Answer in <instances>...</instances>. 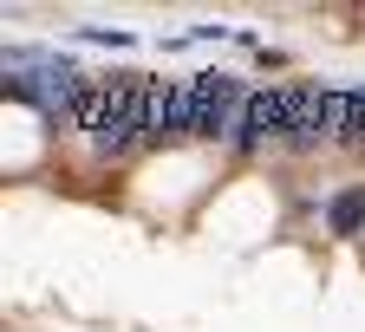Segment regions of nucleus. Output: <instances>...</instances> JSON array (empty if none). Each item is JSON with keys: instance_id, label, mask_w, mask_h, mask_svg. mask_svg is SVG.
<instances>
[{"instance_id": "obj_2", "label": "nucleus", "mask_w": 365, "mask_h": 332, "mask_svg": "<svg viewBox=\"0 0 365 332\" xmlns=\"http://www.w3.org/2000/svg\"><path fill=\"white\" fill-rule=\"evenodd\" d=\"M255 91L228 72H196V137H235Z\"/></svg>"}, {"instance_id": "obj_6", "label": "nucleus", "mask_w": 365, "mask_h": 332, "mask_svg": "<svg viewBox=\"0 0 365 332\" xmlns=\"http://www.w3.org/2000/svg\"><path fill=\"white\" fill-rule=\"evenodd\" d=\"M327 228L333 234H359L365 228V189H339V196L327 202Z\"/></svg>"}, {"instance_id": "obj_4", "label": "nucleus", "mask_w": 365, "mask_h": 332, "mask_svg": "<svg viewBox=\"0 0 365 332\" xmlns=\"http://www.w3.org/2000/svg\"><path fill=\"white\" fill-rule=\"evenodd\" d=\"M287 111H294V98H287V85H281V91H255V98H248V111H242V124H235V137H228V144H242V150H255V144H267V137H287Z\"/></svg>"}, {"instance_id": "obj_5", "label": "nucleus", "mask_w": 365, "mask_h": 332, "mask_svg": "<svg viewBox=\"0 0 365 332\" xmlns=\"http://www.w3.org/2000/svg\"><path fill=\"white\" fill-rule=\"evenodd\" d=\"M163 137H196V78L190 85H157V105H150V144Z\"/></svg>"}, {"instance_id": "obj_8", "label": "nucleus", "mask_w": 365, "mask_h": 332, "mask_svg": "<svg viewBox=\"0 0 365 332\" xmlns=\"http://www.w3.org/2000/svg\"><path fill=\"white\" fill-rule=\"evenodd\" d=\"M78 39H91V46H130V33H118V26H111V33H105V26H85Z\"/></svg>"}, {"instance_id": "obj_7", "label": "nucleus", "mask_w": 365, "mask_h": 332, "mask_svg": "<svg viewBox=\"0 0 365 332\" xmlns=\"http://www.w3.org/2000/svg\"><path fill=\"white\" fill-rule=\"evenodd\" d=\"M339 144L346 150H365V85L346 91V130H339Z\"/></svg>"}, {"instance_id": "obj_1", "label": "nucleus", "mask_w": 365, "mask_h": 332, "mask_svg": "<svg viewBox=\"0 0 365 332\" xmlns=\"http://www.w3.org/2000/svg\"><path fill=\"white\" fill-rule=\"evenodd\" d=\"M150 105H157V78L144 72H124L118 85H105V118L91 130L98 157H124L137 137H150Z\"/></svg>"}, {"instance_id": "obj_3", "label": "nucleus", "mask_w": 365, "mask_h": 332, "mask_svg": "<svg viewBox=\"0 0 365 332\" xmlns=\"http://www.w3.org/2000/svg\"><path fill=\"white\" fill-rule=\"evenodd\" d=\"M287 144L294 150H313L327 130H346V91H313V85H287Z\"/></svg>"}]
</instances>
